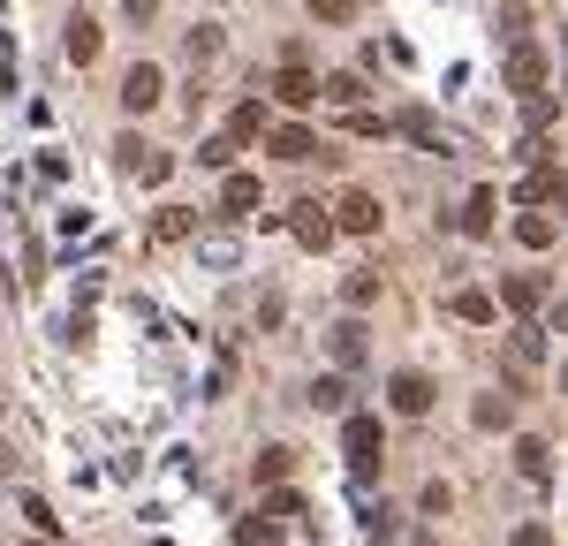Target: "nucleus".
Returning <instances> with one entry per match:
<instances>
[{
    "label": "nucleus",
    "instance_id": "nucleus-1",
    "mask_svg": "<svg viewBox=\"0 0 568 546\" xmlns=\"http://www.w3.org/2000/svg\"><path fill=\"white\" fill-rule=\"evenodd\" d=\"M342 455H349L356 478H372V471H379V455H387V433H379V417L349 410V417H342Z\"/></svg>",
    "mask_w": 568,
    "mask_h": 546
},
{
    "label": "nucleus",
    "instance_id": "nucleus-2",
    "mask_svg": "<svg viewBox=\"0 0 568 546\" xmlns=\"http://www.w3.org/2000/svg\"><path fill=\"white\" fill-rule=\"evenodd\" d=\"M326 221L342 228V235H379V198H372V190H342V205H334Z\"/></svg>",
    "mask_w": 568,
    "mask_h": 546
},
{
    "label": "nucleus",
    "instance_id": "nucleus-3",
    "mask_svg": "<svg viewBox=\"0 0 568 546\" xmlns=\"http://www.w3.org/2000/svg\"><path fill=\"white\" fill-rule=\"evenodd\" d=\"M160 91H168L160 61H130V77H122V107H130V114H152V107H160Z\"/></svg>",
    "mask_w": 568,
    "mask_h": 546
},
{
    "label": "nucleus",
    "instance_id": "nucleus-4",
    "mask_svg": "<svg viewBox=\"0 0 568 546\" xmlns=\"http://www.w3.org/2000/svg\"><path fill=\"white\" fill-rule=\"evenodd\" d=\"M546 69H554V61H546V46H516V53H508V69H500V77H508V91H524V99H530V91H546Z\"/></svg>",
    "mask_w": 568,
    "mask_h": 546
},
{
    "label": "nucleus",
    "instance_id": "nucleus-5",
    "mask_svg": "<svg viewBox=\"0 0 568 546\" xmlns=\"http://www.w3.org/2000/svg\"><path fill=\"white\" fill-rule=\"evenodd\" d=\"M288 235H296L304 251H326V243H334V221H326V205H318V198L288 205Z\"/></svg>",
    "mask_w": 568,
    "mask_h": 546
},
{
    "label": "nucleus",
    "instance_id": "nucleus-6",
    "mask_svg": "<svg viewBox=\"0 0 568 546\" xmlns=\"http://www.w3.org/2000/svg\"><path fill=\"white\" fill-rule=\"evenodd\" d=\"M114 152H122V168H130L136 182H168V175H175V160H168L160 144H136V136H122Z\"/></svg>",
    "mask_w": 568,
    "mask_h": 546
},
{
    "label": "nucleus",
    "instance_id": "nucleus-7",
    "mask_svg": "<svg viewBox=\"0 0 568 546\" xmlns=\"http://www.w3.org/2000/svg\"><path fill=\"white\" fill-rule=\"evenodd\" d=\"M387 403L402 410V417H425V410H433V380H425V372H394V380H387Z\"/></svg>",
    "mask_w": 568,
    "mask_h": 546
},
{
    "label": "nucleus",
    "instance_id": "nucleus-8",
    "mask_svg": "<svg viewBox=\"0 0 568 546\" xmlns=\"http://www.w3.org/2000/svg\"><path fill=\"white\" fill-rule=\"evenodd\" d=\"M273 99H281V107H318V77H311L304 61H288V69L273 77Z\"/></svg>",
    "mask_w": 568,
    "mask_h": 546
},
{
    "label": "nucleus",
    "instance_id": "nucleus-9",
    "mask_svg": "<svg viewBox=\"0 0 568 546\" xmlns=\"http://www.w3.org/2000/svg\"><path fill=\"white\" fill-rule=\"evenodd\" d=\"M500 304H508L516 318H530L538 304H546V281H538V273H508V281H500Z\"/></svg>",
    "mask_w": 568,
    "mask_h": 546
},
{
    "label": "nucleus",
    "instance_id": "nucleus-10",
    "mask_svg": "<svg viewBox=\"0 0 568 546\" xmlns=\"http://www.w3.org/2000/svg\"><path fill=\"white\" fill-rule=\"evenodd\" d=\"M554 198H561V160H546V152H538V160H530V175H524V205H554Z\"/></svg>",
    "mask_w": 568,
    "mask_h": 546
},
{
    "label": "nucleus",
    "instance_id": "nucleus-11",
    "mask_svg": "<svg viewBox=\"0 0 568 546\" xmlns=\"http://www.w3.org/2000/svg\"><path fill=\"white\" fill-rule=\"evenodd\" d=\"M288 471H296V448H281V441L251 455V478H258V486H288Z\"/></svg>",
    "mask_w": 568,
    "mask_h": 546
},
{
    "label": "nucleus",
    "instance_id": "nucleus-12",
    "mask_svg": "<svg viewBox=\"0 0 568 546\" xmlns=\"http://www.w3.org/2000/svg\"><path fill=\"white\" fill-rule=\"evenodd\" d=\"M311 152H318V136L304 122H288V130H273V160H288V168H304Z\"/></svg>",
    "mask_w": 568,
    "mask_h": 546
},
{
    "label": "nucleus",
    "instance_id": "nucleus-13",
    "mask_svg": "<svg viewBox=\"0 0 568 546\" xmlns=\"http://www.w3.org/2000/svg\"><path fill=\"white\" fill-rule=\"evenodd\" d=\"M387 130H402V136H409V144H425V152H447V136H439V122H433V114H425V107H409L402 122H387Z\"/></svg>",
    "mask_w": 568,
    "mask_h": 546
},
{
    "label": "nucleus",
    "instance_id": "nucleus-14",
    "mask_svg": "<svg viewBox=\"0 0 568 546\" xmlns=\"http://www.w3.org/2000/svg\"><path fill=\"white\" fill-rule=\"evenodd\" d=\"M447 312L470 318V326H493V318H500V304H493L485 289H455V296H447Z\"/></svg>",
    "mask_w": 568,
    "mask_h": 546
},
{
    "label": "nucleus",
    "instance_id": "nucleus-15",
    "mask_svg": "<svg viewBox=\"0 0 568 546\" xmlns=\"http://www.w3.org/2000/svg\"><path fill=\"white\" fill-rule=\"evenodd\" d=\"M69 61H77V69H91V61H99V23H91V16H69Z\"/></svg>",
    "mask_w": 568,
    "mask_h": 546
},
{
    "label": "nucleus",
    "instance_id": "nucleus-16",
    "mask_svg": "<svg viewBox=\"0 0 568 546\" xmlns=\"http://www.w3.org/2000/svg\"><path fill=\"white\" fill-rule=\"evenodd\" d=\"M516 471H524V478H538V486H546V478H554V448H546V441H538V433H530V441H516Z\"/></svg>",
    "mask_w": 568,
    "mask_h": 546
},
{
    "label": "nucleus",
    "instance_id": "nucleus-17",
    "mask_svg": "<svg viewBox=\"0 0 568 546\" xmlns=\"http://www.w3.org/2000/svg\"><path fill=\"white\" fill-rule=\"evenodd\" d=\"M318 99H334V107H364V77H356V69H334V77L318 84Z\"/></svg>",
    "mask_w": 568,
    "mask_h": 546
},
{
    "label": "nucleus",
    "instance_id": "nucleus-18",
    "mask_svg": "<svg viewBox=\"0 0 568 546\" xmlns=\"http://www.w3.org/2000/svg\"><path fill=\"white\" fill-rule=\"evenodd\" d=\"M258 516H265V524H296V516H304V494H288V486H273V494L258 501Z\"/></svg>",
    "mask_w": 568,
    "mask_h": 546
},
{
    "label": "nucleus",
    "instance_id": "nucleus-19",
    "mask_svg": "<svg viewBox=\"0 0 568 546\" xmlns=\"http://www.w3.org/2000/svg\"><path fill=\"white\" fill-rule=\"evenodd\" d=\"M554 235H561V228H554V213H524V221H516V243H524V251H546Z\"/></svg>",
    "mask_w": 568,
    "mask_h": 546
},
{
    "label": "nucleus",
    "instance_id": "nucleus-20",
    "mask_svg": "<svg viewBox=\"0 0 568 546\" xmlns=\"http://www.w3.org/2000/svg\"><path fill=\"white\" fill-rule=\"evenodd\" d=\"M326 342H334V364H364V326H356V318H342Z\"/></svg>",
    "mask_w": 568,
    "mask_h": 546
},
{
    "label": "nucleus",
    "instance_id": "nucleus-21",
    "mask_svg": "<svg viewBox=\"0 0 568 546\" xmlns=\"http://www.w3.org/2000/svg\"><path fill=\"white\" fill-rule=\"evenodd\" d=\"M220 205H227V213H251V205H258V175H227L220 182Z\"/></svg>",
    "mask_w": 568,
    "mask_h": 546
},
{
    "label": "nucleus",
    "instance_id": "nucleus-22",
    "mask_svg": "<svg viewBox=\"0 0 568 546\" xmlns=\"http://www.w3.org/2000/svg\"><path fill=\"white\" fill-rule=\"evenodd\" d=\"M470 417H478L485 433H500V425L516 417V395H478V410H470Z\"/></svg>",
    "mask_w": 568,
    "mask_h": 546
},
{
    "label": "nucleus",
    "instance_id": "nucleus-23",
    "mask_svg": "<svg viewBox=\"0 0 568 546\" xmlns=\"http://www.w3.org/2000/svg\"><path fill=\"white\" fill-rule=\"evenodd\" d=\"M493 205H500L493 190H470V205H463V228H470V235H493Z\"/></svg>",
    "mask_w": 568,
    "mask_h": 546
},
{
    "label": "nucleus",
    "instance_id": "nucleus-24",
    "mask_svg": "<svg viewBox=\"0 0 568 546\" xmlns=\"http://www.w3.org/2000/svg\"><path fill=\"white\" fill-rule=\"evenodd\" d=\"M182 53H190V69H205V61L220 53V31H213V23H197V31L182 39Z\"/></svg>",
    "mask_w": 568,
    "mask_h": 546
},
{
    "label": "nucleus",
    "instance_id": "nucleus-25",
    "mask_svg": "<svg viewBox=\"0 0 568 546\" xmlns=\"http://www.w3.org/2000/svg\"><path fill=\"white\" fill-rule=\"evenodd\" d=\"M554 122H561V99H546V91H530V144H538V136L554 130Z\"/></svg>",
    "mask_w": 568,
    "mask_h": 546
},
{
    "label": "nucleus",
    "instance_id": "nucleus-26",
    "mask_svg": "<svg viewBox=\"0 0 568 546\" xmlns=\"http://www.w3.org/2000/svg\"><path fill=\"white\" fill-rule=\"evenodd\" d=\"M190 205H168V213H160V221H152V235H160V243H182V235H190Z\"/></svg>",
    "mask_w": 568,
    "mask_h": 546
},
{
    "label": "nucleus",
    "instance_id": "nucleus-27",
    "mask_svg": "<svg viewBox=\"0 0 568 546\" xmlns=\"http://www.w3.org/2000/svg\"><path fill=\"white\" fill-rule=\"evenodd\" d=\"M342 296H349V312H372V304H379V273H349Z\"/></svg>",
    "mask_w": 568,
    "mask_h": 546
},
{
    "label": "nucleus",
    "instance_id": "nucleus-28",
    "mask_svg": "<svg viewBox=\"0 0 568 546\" xmlns=\"http://www.w3.org/2000/svg\"><path fill=\"white\" fill-rule=\"evenodd\" d=\"M258 130H265V107H258V99H243V107H235V122H227V136L243 144V136H258Z\"/></svg>",
    "mask_w": 568,
    "mask_h": 546
},
{
    "label": "nucleus",
    "instance_id": "nucleus-29",
    "mask_svg": "<svg viewBox=\"0 0 568 546\" xmlns=\"http://www.w3.org/2000/svg\"><path fill=\"white\" fill-rule=\"evenodd\" d=\"M23 516H31V532H39V539H53V532H61V516H53L39 494H23Z\"/></svg>",
    "mask_w": 568,
    "mask_h": 546
},
{
    "label": "nucleus",
    "instance_id": "nucleus-30",
    "mask_svg": "<svg viewBox=\"0 0 568 546\" xmlns=\"http://www.w3.org/2000/svg\"><path fill=\"white\" fill-rule=\"evenodd\" d=\"M516 357H524V364H538V357H546V326H530V318L516 326Z\"/></svg>",
    "mask_w": 568,
    "mask_h": 546
},
{
    "label": "nucleus",
    "instance_id": "nucleus-31",
    "mask_svg": "<svg viewBox=\"0 0 568 546\" xmlns=\"http://www.w3.org/2000/svg\"><path fill=\"white\" fill-rule=\"evenodd\" d=\"M311 410H349V387H342V380H318V387H311Z\"/></svg>",
    "mask_w": 568,
    "mask_h": 546
},
{
    "label": "nucleus",
    "instance_id": "nucleus-32",
    "mask_svg": "<svg viewBox=\"0 0 568 546\" xmlns=\"http://www.w3.org/2000/svg\"><path fill=\"white\" fill-rule=\"evenodd\" d=\"M197 160H205V168H227V160H235V136H205Z\"/></svg>",
    "mask_w": 568,
    "mask_h": 546
},
{
    "label": "nucleus",
    "instance_id": "nucleus-33",
    "mask_svg": "<svg viewBox=\"0 0 568 546\" xmlns=\"http://www.w3.org/2000/svg\"><path fill=\"white\" fill-rule=\"evenodd\" d=\"M197 259H205V266H235V243H227V235H205Z\"/></svg>",
    "mask_w": 568,
    "mask_h": 546
},
{
    "label": "nucleus",
    "instance_id": "nucleus-34",
    "mask_svg": "<svg viewBox=\"0 0 568 546\" xmlns=\"http://www.w3.org/2000/svg\"><path fill=\"white\" fill-rule=\"evenodd\" d=\"M311 16H318V23H349L356 0H311Z\"/></svg>",
    "mask_w": 568,
    "mask_h": 546
},
{
    "label": "nucleus",
    "instance_id": "nucleus-35",
    "mask_svg": "<svg viewBox=\"0 0 568 546\" xmlns=\"http://www.w3.org/2000/svg\"><path fill=\"white\" fill-rule=\"evenodd\" d=\"M281 539V524H265V516H251V524H243V546H273Z\"/></svg>",
    "mask_w": 568,
    "mask_h": 546
},
{
    "label": "nucleus",
    "instance_id": "nucleus-36",
    "mask_svg": "<svg viewBox=\"0 0 568 546\" xmlns=\"http://www.w3.org/2000/svg\"><path fill=\"white\" fill-rule=\"evenodd\" d=\"M447 508H455V494H447V486L433 478V486H425V516H447Z\"/></svg>",
    "mask_w": 568,
    "mask_h": 546
},
{
    "label": "nucleus",
    "instance_id": "nucleus-37",
    "mask_svg": "<svg viewBox=\"0 0 568 546\" xmlns=\"http://www.w3.org/2000/svg\"><path fill=\"white\" fill-rule=\"evenodd\" d=\"M508 546H554V532H546V524H524V532H516Z\"/></svg>",
    "mask_w": 568,
    "mask_h": 546
},
{
    "label": "nucleus",
    "instance_id": "nucleus-38",
    "mask_svg": "<svg viewBox=\"0 0 568 546\" xmlns=\"http://www.w3.org/2000/svg\"><path fill=\"white\" fill-rule=\"evenodd\" d=\"M122 16H130V23H152V16H160V0H122Z\"/></svg>",
    "mask_w": 568,
    "mask_h": 546
},
{
    "label": "nucleus",
    "instance_id": "nucleus-39",
    "mask_svg": "<svg viewBox=\"0 0 568 546\" xmlns=\"http://www.w3.org/2000/svg\"><path fill=\"white\" fill-rule=\"evenodd\" d=\"M8 463H16V455H8V448H0V471H8Z\"/></svg>",
    "mask_w": 568,
    "mask_h": 546
},
{
    "label": "nucleus",
    "instance_id": "nucleus-40",
    "mask_svg": "<svg viewBox=\"0 0 568 546\" xmlns=\"http://www.w3.org/2000/svg\"><path fill=\"white\" fill-rule=\"evenodd\" d=\"M417 546H439V539H433V532H425V539H417Z\"/></svg>",
    "mask_w": 568,
    "mask_h": 546
},
{
    "label": "nucleus",
    "instance_id": "nucleus-41",
    "mask_svg": "<svg viewBox=\"0 0 568 546\" xmlns=\"http://www.w3.org/2000/svg\"><path fill=\"white\" fill-rule=\"evenodd\" d=\"M31 546H45V539H31Z\"/></svg>",
    "mask_w": 568,
    "mask_h": 546
},
{
    "label": "nucleus",
    "instance_id": "nucleus-42",
    "mask_svg": "<svg viewBox=\"0 0 568 546\" xmlns=\"http://www.w3.org/2000/svg\"><path fill=\"white\" fill-rule=\"evenodd\" d=\"M160 546H168V539H160Z\"/></svg>",
    "mask_w": 568,
    "mask_h": 546
}]
</instances>
